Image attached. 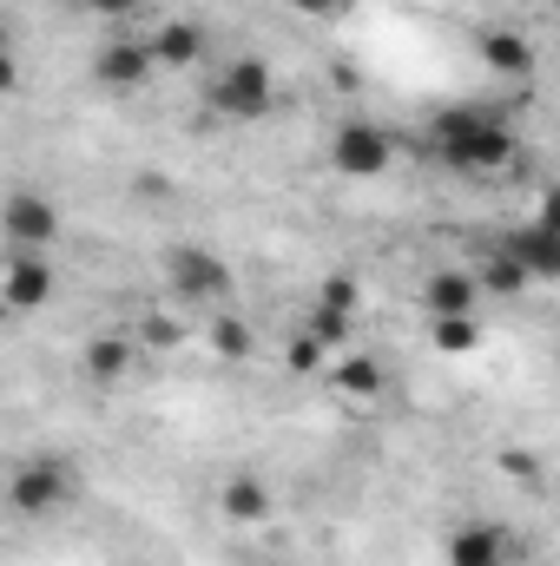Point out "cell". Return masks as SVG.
<instances>
[{"label":"cell","instance_id":"277c9868","mask_svg":"<svg viewBox=\"0 0 560 566\" xmlns=\"http://www.w3.org/2000/svg\"><path fill=\"white\" fill-rule=\"evenodd\" d=\"M158 277L172 283V296L178 303H225L231 296V264L218 258V251H205V244H172L165 258H158Z\"/></svg>","mask_w":560,"mask_h":566},{"label":"cell","instance_id":"5bb4252c","mask_svg":"<svg viewBox=\"0 0 560 566\" xmlns=\"http://www.w3.org/2000/svg\"><path fill=\"white\" fill-rule=\"evenodd\" d=\"M126 369H133V336L106 329V336H93V343H86V376H93L100 389H120V382H126Z\"/></svg>","mask_w":560,"mask_h":566},{"label":"cell","instance_id":"4fadbf2b","mask_svg":"<svg viewBox=\"0 0 560 566\" xmlns=\"http://www.w3.org/2000/svg\"><path fill=\"white\" fill-rule=\"evenodd\" d=\"M481 60H488V73H501V80H528V73H535V40L515 33V27H481Z\"/></svg>","mask_w":560,"mask_h":566},{"label":"cell","instance_id":"ba28073f","mask_svg":"<svg viewBox=\"0 0 560 566\" xmlns=\"http://www.w3.org/2000/svg\"><path fill=\"white\" fill-rule=\"evenodd\" d=\"M152 73H158V60H152L145 40H106V46L93 53V80L113 86V93H139Z\"/></svg>","mask_w":560,"mask_h":566},{"label":"cell","instance_id":"484cf974","mask_svg":"<svg viewBox=\"0 0 560 566\" xmlns=\"http://www.w3.org/2000/svg\"><path fill=\"white\" fill-rule=\"evenodd\" d=\"M297 13H317V20H330V13H343V0H290Z\"/></svg>","mask_w":560,"mask_h":566},{"label":"cell","instance_id":"d6986e66","mask_svg":"<svg viewBox=\"0 0 560 566\" xmlns=\"http://www.w3.org/2000/svg\"><path fill=\"white\" fill-rule=\"evenodd\" d=\"M475 277H481V290H495V296H521V290L535 283L528 271H521V264H515V258H508V251H495V258H488Z\"/></svg>","mask_w":560,"mask_h":566},{"label":"cell","instance_id":"7402d4cb","mask_svg":"<svg viewBox=\"0 0 560 566\" xmlns=\"http://www.w3.org/2000/svg\"><path fill=\"white\" fill-rule=\"evenodd\" d=\"M283 363H290L297 376H317V369H323V343H317V336L303 329V336H290V349H283Z\"/></svg>","mask_w":560,"mask_h":566},{"label":"cell","instance_id":"6da1fadb","mask_svg":"<svg viewBox=\"0 0 560 566\" xmlns=\"http://www.w3.org/2000/svg\"><path fill=\"white\" fill-rule=\"evenodd\" d=\"M435 151L455 171H501V165H515V133L501 113L448 106V113H435Z\"/></svg>","mask_w":560,"mask_h":566},{"label":"cell","instance_id":"8fae6325","mask_svg":"<svg viewBox=\"0 0 560 566\" xmlns=\"http://www.w3.org/2000/svg\"><path fill=\"white\" fill-rule=\"evenodd\" d=\"M152 46V60H158V73H191L211 46H205V27H191V20H158V33L145 40Z\"/></svg>","mask_w":560,"mask_h":566},{"label":"cell","instance_id":"d4e9b609","mask_svg":"<svg viewBox=\"0 0 560 566\" xmlns=\"http://www.w3.org/2000/svg\"><path fill=\"white\" fill-rule=\"evenodd\" d=\"M535 218H541L548 231H560V185H554V191H541V211H535Z\"/></svg>","mask_w":560,"mask_h":566},{"label":"cell","instance_id":"cb8c5ba5","mask_svg":"<svg viewBox=\"0 0 560 566\" xmlns=\"http://www.w3.org/2000/svg\"><path fill=\"white\" fill-rule=\"evenodd\" d=\"M93 13H106V20H133L139 0H93Z\"/></svg>","mask_w":560,"mask_h":566},{"label":"cell","instance_id":"9a60e30c","mask_svg":"<svg viewBox=\"0 0 560 566\" xmlns=\"http://www.w3.org/2000/svg\"><path fill=\"white\" fill-rule=\"evenodd\" d=\"M218 507H225L238 527H265V521H271V488H265L258 474H231L225 494H218Z\"/></svg>","mask_w":560,"mask_h":566},{"label":"cell","instance_id":"ffe728a7","mask_svg":"<svg viewBox=\"0 0 560 566\" xmlns=\"http://www.w3.org/2000/svg\"><path fill=\"white\" fill-rule=\"evenodd\" d=\"M303 329H310V336H317L323 349H343V343H350V316H343V310H323V303H310Z\"/></svg>","mask_w":560,"mask_h":566},{"label":"cell","instance_id":"30bf717a","mask_svg":"<svg viewBox=\"0 0 560 566\" xmlns=\"http://www.w3.org/2000/svg\"><path fill=\"white\" fill-rule=\"evenodd\" d=\"M501 251L528 271L535 283H548V277H560V231H548L541 218H528V224H515L508 238H501Z\"/></svg>","mask_w":560,"mask_h":566},{"label":"cell","instance_id":"603a6c76","mask_svg":"<svg viewBox=\"0 0 560 566\" xmlns=\"http://www.w3.org/2000/svg\"><path fill=\"white\" fill-rule=\"evenodd\" d=\"M139 336L152 343V349H178V343H185V329H178L172 316H145V323H139Z\"/></svg>","mask_w":560,"mask_h":566},{"label":"cell","instance_id":"e0dca14e","mask_svg":"<svg viewBox=\"0 0 560 566\" xmlns=\"http://www.w3.org/2000/svg\"><path fill=\"white\" fill-rule=\"evenodd\" d=\"M336 389H343L350 402H376V396L390 389V369H383L376 356H350V363L336 369Z\"/></svg>","mask_w":560,"mask_h":566},{"label":"cell","instance_id":"52a82bcc","mask_svg":"<svg viewBox=\"0 0 560 566\" xmlns=\"http://www.w3.org/2000/svg\"><path fill=\"white\" fill-rule=\"evenodd\" d=\"M515 534L495 527V521H462L448 534V566H515Z\"/></svg>","mask_w":560,"mask_h":566},{"label":"cell","instance_id":"9c48e42d","mask_svg":"<svg viewBox=\"0 0 560 566\" xmlns=\"http://www.w3.org/2000/svg\"><path fill=\"white\" fill-rule=\"evenodd\" d=\"M53 303V258L46 251H13L7 258V310H46Z\"/></svg>","mask_w":560,"mask_h":566},{"label":"cell","instance_id":"5b68a950","mask_svg":"<svg viewBox=\"0 0 560 566\" xmlns=\"http://www.w3.org/2000/svg\"><path fill=\"white\" fill-rule=\"evenodd\" d=\"M390 158H396V139H390V126H376V119H343V126L330 133V165H336L343 178H383Z\"/></svg>","mask_w":560,"mask_h":566},{"label":"cell","instance_id":"ac0fdd59","mask_svg":"<svg viewBox=\"0 0 560 566\" xmlns=\"http://www.w3.org/2000/svg\"><path fill=\"white\" fill-rule=\"evenodd\" d=\"M205 336H211V349H218L225 363H245V356L258 349V343H251V323H245V316H211V329H205Z\"/></svg>","mask_w":560,"mask_h":566},{"label":"cell","instance_id":"3957f363","mask_svg":"<svg viewBox=\"0 0 560 566\" xmlns=\"http://www.w3.org/2000/svg\"><path fill=\"white\" fill-rule=\"evenodd\" d=\"M73 494H80V474H73V461H60V454H33V461H20L13 481H7V501H13L20 521H40V514L66 507Z\"/></svg>","mask_w":560,"mask_h":566},{"label":"cell","instance_id":"44dd1931","mask_svg":"<svg viewBox=\"0 0 560 566\" xmlns=\"http://www.w3.org/2000/svg\"><path fill=\"white\" fill-rule=\"evenodd\" d=\"M356 296H363V290H356V277H350V271H330V277L317 283V303H323V310L356 316Z\"/></svg>","mask_w":560,"mask_h":566},{"label":"cell","instance_id":"7c38bea8","mask_svg":"<svg viewBox=\"0 0 560 566\" xmlns=\"http://www.w3.org/2000/svg\"><path fill=\"white\" fill-rule=\"evenodd\" d=\"M475 303H481V277L475 271H435V277H422V310L428 316H475Z\"/></svg>","mask_w":560,"mask_h":566},{"label":"cell","instance_id":"8992f818","mask_svg":"<svg viewBox=\"0 0 560 566\" xmlns=\"http://www.w3.org/2000/svg\"><path fill=\"white\" fill-rule=\"evenodd\" d=\"M0 231H7L13 251H53V244H60V205L40 198V191H13Z\"/></svg>","mask_w":560,"mask_h":566},{"label":"cell","instance_id":"7a4b0ae2","mask_svg":"<svg viewBox=\"0 0 560 566\" xmlns=\"http://www.w3.org/2000/svg\"><path fill=\"white\" fill-rule=\"evenodd\" d=\"M205 106H211L218 119H231V126H251V119H265V113L278 106V80H271L265 60H225V66L205 80Z\"/></svg>","mask_w":560,"mask_h":566},{"label":"cell","instance_id":"2e32d148","mask_svg":"<svg viewBox=\"0 0 560 566\" xmlns=\"http://www.w3.org/2000/svg\"><path fill=\"white\" fill-rule=\"evenodd\" d=\"M428 343L442 356H475L481 349V316H428Z\"/></svg>","mask_w":560,"mask_h":566}]
</instances>
